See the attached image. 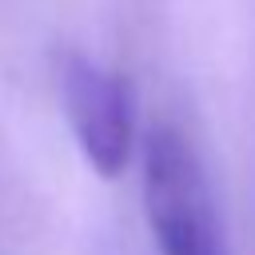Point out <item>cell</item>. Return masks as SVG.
Returning <instances> with one entry per match:
<instances>
[{"instance_id": "obj_1", "label": "cell", "mask_w": 255, "mask_h": 255, "mask_svg": "<svg viewBox=\"0 0 255 255\" xmlns=\"http://www.w3.org/2000/svg\"><path fill=\"white\" fill-rule=\"evenodd\" d=\"M139 187L159 255H231L207 167L175 124H151L143 131Z\"/></svg>"}, {"instance_id": "obj_2", "label": "cell", "mask_w": 255, "mask_h": 255, "mask_svg": "<svg viewBox=\"0 0 255 255\" xmlns=\"http://www.w3.org/2000/svg\"><path fill=\"white\" fill-rule=\"evenodd\" d=\"M56 96L64 108V120L72 128V139L84 155V163L100 179H120L135 151V88L131 80L80 52L60 48L56 52Z\"/></svg>"}]
</instances>
